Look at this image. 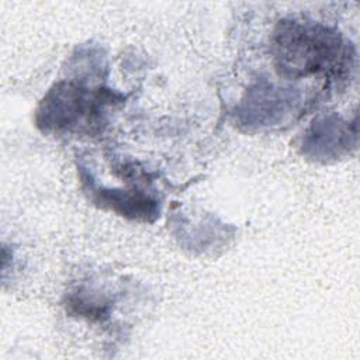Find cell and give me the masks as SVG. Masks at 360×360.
I'll return each mask as SVG.
<instances>
[{"label": "cell", "instance_id": "1", "mask_svg": "<svg viewBox=\"0 0 360 360\" xmlns=\"http://www.w3.org/2000/svg\"><path fill=\"white\" fill-rule=\"evenodd\" d=\"M274 65L285 79H302L323 73L342 76L352 55L340 34L314 21L281 20L271 39Z\"/></svg>", "mask_w": 360, "mask_h": 360}, {"label": "cell", "instance_id": "2", "mask_svg": "<svg viewBox=\"0 0 360 360\" xmlns=\"http://www.w3.org/2000/svg\"><path fill=\"white\" fill-rule=\"evenodd\" d=\"M122 100V94L101 86L89 89L82 80H62L42 98L37 124L44 131L90 134L105 124L107 108Z\"/></svg>", "mask_w": 360, "mask_h": 360}, {"label": "cell", "instance_id": "3", "mask_svg": "<svg viewBox=\"0 0 360 360\" xmlns=\"http://www.w3.org/2000/svg\"><path fill=\"white\" fill-rule=\"evenodd\" d=\"M300 98V93L294 89L277 87L263 79L249 87L240 100L236 107V120L248 129L273 127L297 110Z\"/></svg>", "mask_w": 360, "mask_h": 360}, {"label": "cell", "instance_id": "4", "mask_svg": "<svg viewBox=\"0 0 360 360\" xmlns=\"http://www.w3.org/2000/svg\"><path fill=\"white\" fill-rule=\"evenodd\" d=\"M357 148V124L338 114L316 117L301 141V152L318 162L336 160Z\"/></svg>", "mask_w": 360, "mask_h": 360}, {"label": "cell", "instance_id": "5", "mask_svg": "<svg viewBox=\"0 0 360 360\" xmlns=\"http://www.w3.org/2000/svg\"><path fill=\"white\" fill-rule=\"evenodd\" d=\"M82 169V183L90 200L103 208L111 210L131 219L152 222L159 214V201L139 190L105 188L98 186L89 172Z\"/></svg>", "mask_w": 360, "mask_h": 360}]
</instances>
